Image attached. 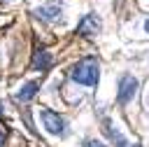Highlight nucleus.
Listing matches in <instances>:
<instances>
[{
    "instance_id": "f8f14e48",
    "label": "nucleus",
    "mask_w": 149,
    "mask_h": 147,
    "mask_svg": "<svg viewBox=\"0 0 149 147\" xmlns=\"http://www.w3.org/2000/svg\"><path fill=\"white\" fill-rule=\"evenodd\" d=\"M0 2H12V0H0Z\"/></svg>"
},
{
    "instance_id": "0eeeda50",
    "label": "nucleus",
    "mask_w": 149,
    "mask_h": 147,
    "mask_svg": "<svg viewBox=\"0 0 149 147\" xmlns=\"http://www.w3.org/2000/svg\"><path fill=\"white\" fill-rule=\"evenodd\" d=\"M37 91H40V82H28V84H23L19 91H16V100L19 103H28V100H33L35 96H37Z\"/></svg>"
},
{
    "instance_id": "39448f33",
    "label": "nucleus",
    "mask_w": 149,
    "mask_h": 147,
    "mask_svg": "<svg viewBox=\"0 0 149 147\" xmlns=\"http://www.w3.org/2000/svg\"><path fill=\"white\" fill-rule=\"evenodd\" d=\"M61 14H63V7H61L58 2L42 5V7L35 9V16H40L42 21H56V19H61Z\"/></svg>"
},
{
    "instance_id": "6e6552de",
    "label": "nucleus",
    "mask_w": 149,
    "mask_h": 147,
    "mask_svg": "<svg viewBox=\"0 0 149 147\" xmlns=\"http://www.w3.org/2000/svg\"><path fill=\"white\" fill-rule=\"evenodd\" d=\"M5 142H7V131L0 128V147H5Z\"/></svg>"
},
{
    "instance_id": "20e7f679",
    "label": "nucleus",
    "mask_w": 149,
    "mask_h": 147,
    "mask_svg": "<svg viewBox=\"0 0 149 147\" xmlns=\"http://www.w3.org/2000/svg\"><path fill=\"white\" fill-rule=\"evenodd\" d=\"M100 28H102V23H100L98 14H86V16H81V21L77 23V33L84 35V37H95V35L100 33Z\"/></svg>"
},
{
    "instance_id": "7ed1b4c3",
    "label": "nucleus",
    "mask_w": 149,
    "mask_h": 147,
    "mask_svg": "<svg viewBox=\"0 0 149 147\" xmlns=\"http://www.w3.org/2000/svg\"><path fill=\"white\" fill-rule=\"evenodd\" d=\"M40 117H42L44 128H47L51 135H63V133H65V121H63V117H58L56 112H51V110H40Z\"/></svg>"
},
{
    "instance_id": "423d86ee",
    "label": "nucleus",
    "mask_w": 149,
    "mask_h": 147,
    "mask_svg": "<svg viewBox=\"0 0 149 147\" xmlns=\"http://www.w3.org/2000/svg\"><path fill=\"white\" fill-rule=\"evenodd\" d=\"M51 63H54V56H51L47 49L35 51V56H33V68H35V70L44 72V70H49V68H51Z\"/></svg>"
},
{
    "instance_id": "f03ea898",
    "label": "nucleus",
    "mask_w": 149,
    "mask_h": 147,
    "mask_svg": "<svg viewBox=\"0 0 149 147\" xmlns=\"http://www.w3.org/2000/svg\"><path fill=\"white\" fill-rule=\"evenodd\" d=\"M135 93H137V79L133 75H121V79H119V93H116L119 105L130 103Z\"/></svg>"
},
{
    "instance_id": "1a4fd4ad",
    "label": "nucleus",
    "mask_w": 149,
    "mask_h": 147,
    "mask_svg": "<svg viewBox=\"0 0 149 147\" xmlns=\"http://www.w3.org/2000/svg\"><path fill=\"white\" fill-rule=\"evenodd\" d=\"M86 147H105V145H102V142H98V140H88V142H86Z\"/></svg>"
},
{
    "instance_id": "9d476101",
    "label": "nucleus",
    "mask_w": 149,
    "mask_h": 147,
    "mask_svg": "<svg viewBox=\"0 0 149 147\" xmlns=\"http://www.w3.org/2000/svg\"><path fill=\"white\" fill-rule=\"evenodd\" d=\"M144 30H147V33H149V19H147V21H144Z\"/></svg>"
},
{
    "instance_id": "9b49d317",
    "label": "nucleus",
    "mask_w": 149,
    "mask_h": 147,
    "mask_svg": "<svg viewBox=\"0 0 149 147\" xmlns=\"http://www.w3.org/2000/svg\"><path fill=\"white\" fill-rule=\"evenodd\" d=\"M0 117H2V105H0Z\"/></svg>"
},
{
    "instance_id": "f257e3e1",
    "label": "nucleus",
    "mask_w": 149,
    "mask_h": 147,
    "mask_svg": "<svg viewBox=\"0 0 149 147\" xmlns=\"http://www.w3.org/2000/svg\"><path fill=\"white\" fill-rule=\"evenodd\" d=\"M72 79L77 84H84V86H95L98 84V77H100V65L93 56H86L81 58L74 68H72Z\"/></svg>"
}]
</instances>
